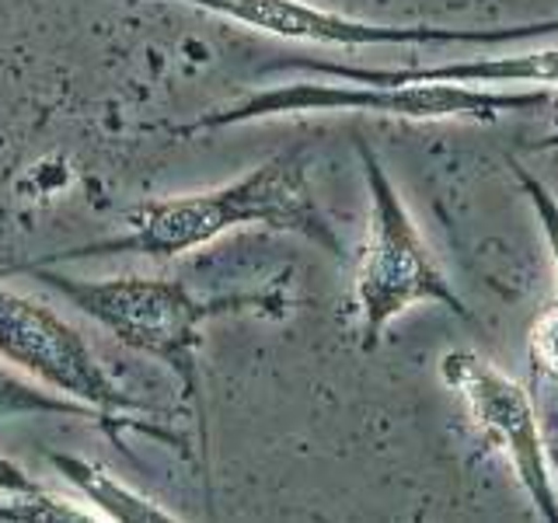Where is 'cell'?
Segmentation results:
<instances>
[{
    "instance_id": "cell-11",
    "label": "cell",
    "mask_w": 558,
    "mask_h": 523,
    "mask_svg": "<svg viewBox=\"0 0 558 523\" xmlns=\"http://www.w3.org/2000/svg\"><path fill=\"white\" fill-rule=\"evenodd\" d=\"M0 520H32V523H92L98 513H87L74 499L57 492H35V496H11L0 502Z\"/></svg>"
},
{
    "instance_id": "cell-1",
    "label": "cell",
    "mask_w": 558,
    "mask_h": 523,
    "mask_svg": "<svg viewBox=\"0 0 558 523\" xmlns=\"http://www.w3.org/2000/svg\"><path fill=\"white\" fill-rule=\"evenodd\" d=\"M122 223H126L122 234L28 258V266H60V262H87V258H112V255L171 262L179 255L199 252L217 238L241 231V227L301 234L311 244L325 248L328 255L336 258L345 255L336 227L325 217L322 203L314 199L304 147L272 154L269 161L255 165L241 179L223 182L217 188L189 192V196H168V199H144L122 214Z\"/></svg>"
},
{
    "instance_id": "cell-8",
    "label": "cell",
    "mask_w": 558,
    "mask_h": 523,
    "mask_svg": "<svg viewBox=\"0 0 558 523\" xmlns=\"http://www.w3.org/2000/svg\"><path fill=\"white\" fill-rule=\"evenodd\" d=\"M290 66L311 70L322 77H342L360 84H415V81H436V84H537V87H558V46L513 52V57H475L440 66H349V63H328V60H293Z\"/></svg>"
},
{
    "instance_id": "cell-2",
    "label": "cell",
    "mask_w": 558,
    "mask_h": 523,
    "mask_svg": "<svg viewBox=\"0 0 558 523\" xmlns=\"http://www.w3.org/2000/svg\"><path fill=\"white\" fill-rule=\"evenodd\" d=\"M35 276L52 287L70 307L92 318L126 349L150 356L179 377L185 398L199 401V345L203 325L234 314L283 318L290 311L287 279H276L262 290H234L203 296L179 279L161 276H112V279H77L57 266H28L0 255V276Z\"/></svg>"
},
{
    "instance_id": "cell-15",
    "label": "cell",
    "mask_w": 558,
    "mask_h": 523,
    "mask_svg": "<svg viewBox=\"0 0 558 523\" xmlns=\"http://www.w3.org/2000/svg\"><path fill=\"white\" fill-rule=\"evenodd\" d=\"M548 109H551V133L531 144V150H558V95L548 98Z\"/></svg>"
},
{
    "instance_id": "cell-12",
    "label": "cell",
    "mask_w": 558,
    "mask_h": 523,
    "mask_svg": "<svg viewBox=\"0 0 558 523\" xmlns=\"http://www.w3.org/2000/svg\"><path fill=\"white\" fill-rule=\"evenodd\" d=\"M506 165H510V171L517 174L523 196L531 199V209H534V217L541 223V234H545V244H548L551 269H555V287H558V199H555V192L545 182H537L534 174L517 161V157H506Z\"/></svg>"
},
{
    "instance_id": "cell-6",
    "label": "cell",
    "mask_w": 558,
    "mask_h": 523,
    "mask_svg": "<svg viewBox=\"0 0 558 523\" xmlns=\"http://www.w3.org/2000/svg\"><path fill=\"white\" fill-rule=\"evenodd\" d=\"M0 363L39 380L52 394L109 415L147 412L144 401L112 380L74 325L49 304L8 287H0Z\"/></svg>"
},
{
    "instance_id": "cell-9",
    "label": "cell",
    "mask_w": 558,
    "mask_h": 523,
    "mask_svg": "<svg viewBox=\"0 0 558 523\" xmlns=\"http://www.w3.org/2000/svg\"><path fill=\"white\" fill-rule=\"evenodd\" d=\"M49 464L60 471L77 492L95 506L98 520H116V523H179L182 516L165 510L161 502L136 492L133 485L116 478L109 467H101L77 453H49Z\"/></svg>"
},
{
    "instance_id": "cell-10",
    "label": "cell",
    "mask_w": 558,
    "mask_h": 523,
    "mask_svg": "<svg viewBox=\"0 0 558 523\" xmlns=\"http://www.w3.org/2000/svg\"><path fill=\"white\" fill-rule=\"evenodd\" d=\"M22 415H63V418H77V423H95V426H101L105 433H109L116 443H119V433L130 429V433L157 436L161 443L182 447L179 436L161 429V426H147V423H140V418H133V415H109L101 409L81 405V401L52 394L46 388H35V384L22 380L14 370H8V366L0 363V418H22Z\"/></svg>"
},
{
    "instance_id": "cell-5",
    "label": "cell",
    "mask_w": 558,
    "mask_h": 523,
    "mask_svg": "<svg viewBox=\"0 0 558 523\" xmlns=\"http://www.w3.org/2000/svg\"><path fill=\"white\" fill-rule=\"evenodd\" d=\"M192 11L223 17L272 39L325 46V49H374V46H506L558 32V17L502 28H444V25H384L353 17L307 0H168Z\"/></svg>"
},
{
    "instance_id": "cell-7",
    "label": "cell",
    "mask_w": 558,
    "mask_h": 523,
    "mask_svg": "<svg viewBox=\"0 0 558 523\" xmlns=\"http://www.w3.org/2000/svg\"><path fill=\"white\" fill-rule=\"evenodd\" d=\"M440 380L464 401L468 418L493 443L517 475L523 496L545 523H558V496L548 467V447L541 436L534 398L523 384L502 374L475 349H450L440 356Z\"/></svg>"
},
{
    "instance_id": "cell-3",
    "label": "cell",
    "mask_w": 558,
    "mask_h": 523,
    "mask_svg": "<svg viewBox=\"0 0 558 523\" xmlns=\"http://www.w3.org/2000/svg\"><path fill=\"white\" fill-rule=\"evenodd\" d=\"M548 105V95L541 92H485L471 84H360L342 77L325 81H290L276 87H258L248 98L217 112H203L192 122L171 126V136H199L214 130L244 126V122L279 119V115H314V112H356V115H380V119H409V122H499L506 115L537 112Z\"/></svg>"
},
{
    "instance_id": "cell-14",
    "label": "cell",
    "mask_w": 558,
    "mask_h": 523,
    "mask_svg": "<svg viewBox=\"0 0 558 523\" xmlns=\"http://www.w3.org/2000/svg\"><path fill=\"white\" fill-rule=\"evenodd\" d=\"M35 492H46V485L39 478H32L14 458L0 453V496H35Z\"/></svg>"
},
{
    "instance_id": "cell-4",
    "label": "cell",
    "mask_w": 558,
    "mask_h": 523,
    "mask_svg": "<svg viewBox=\"0 0 558 523\" xmlns=\"http://www.w3.org/2000/svg\"><path fill=\"white\" fill-rule=\"evenodd\" d=\"M356 154L363 165L366 196H371V223L353 272V304L360 318V345L374 353L401 314L418 304H440L453 318L471 321L458 290L426 248L418 223L412 220L405 199L395 188L377 150L356 136Z\"/></svg>"
},
{
    "instance_id": "cell-13",
    "label": "cell",
    "mask_w": 558,
    "mask_h": 523,
    "mask_svg": "<svg viewBox=\"0 0 558 523\" xmlns=\"http://www.w3.org/2000/svg\"><path fill=\"white\" fill-rule=\"evenodd\" d=\"M527 349H531L534 374L558 380V304L545 307L534 318L527 331Z\"/></svg>"
},
{
    "instance_id": "cell-16",
    "label": "cell",
    "mask_w": 558,
    "mask_h": 523,
    "mask_svg": "<svg viewBox=\"0 0 558 523\" xmlns=\"http://www.w3.org/2000/svg\"><path fill=\"white\" fill-rule=\"evenodd\" d=\"M548 467L558 475V450H548Z\"/></svg>"
}]
</instances>
